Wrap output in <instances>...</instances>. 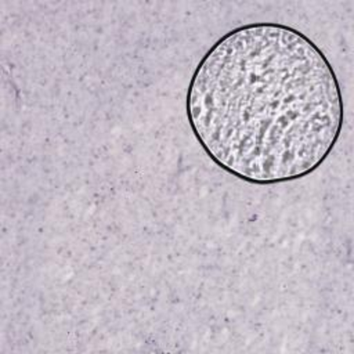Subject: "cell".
I'll list each match as a JSON object with an SVG mask.
<instances>
[{"instance_id": "6da1fadb", "label": "cell", "mask_w": 354, "mask_h": 354, "mask_svg": "<svg viewBox=\"0 0 354 354\" xmlns=\"http://www.w3.org/2000/svg\"><path fill=\"white\" fill-rule=\"evenodd\" d=\"M188 126L209 159L253 185L314 173L335 149L344 104L325 53L279 22H250L218 37L185 94Z\"/></svg>"}]
</instances>
